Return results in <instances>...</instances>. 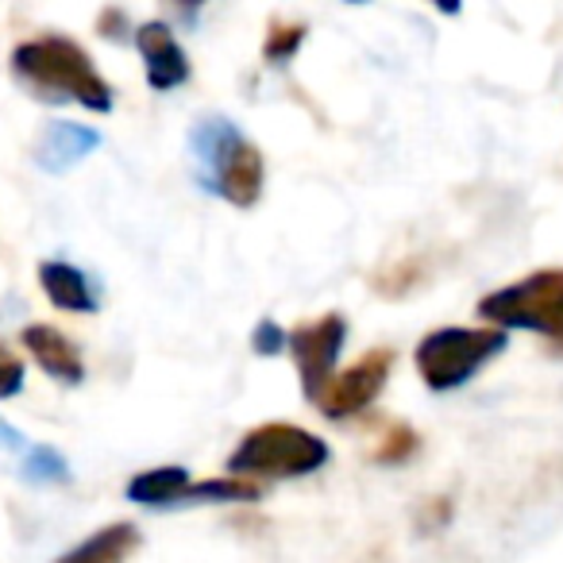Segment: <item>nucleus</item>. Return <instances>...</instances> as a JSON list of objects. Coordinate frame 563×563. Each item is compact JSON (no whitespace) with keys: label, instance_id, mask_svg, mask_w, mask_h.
<instances>
[{"label":"nucleus","instance_id":"1","mask_svg":"<svg viewBox=\"0 0 563 563\" xmlns=\"http://www.w3.org/2000/svg\"><path fill=\"white\" fill-rule=\"evenodd\" d=\"M12 78L40 101H74L89 112H112V86L97 74L89 51L66 35L20 43L12 51Z\"/></svg>","mask_w":563,"mask_h":563},{"label":"nucleus","instance_id":"2","mask_svg":"<svg viewBox=\"0 0 563 563\" xmlns=\"http://www.w3.org/2000/svg\"><path fill=\"white\" fill-rule=\"evenodd\" d=\"M329 463V444L301 424L271 421L243 432V440L228 455V471L243 483L263 478H306Z\"/></svg>","mask_w":563,"mask_h":563},{"label":"nucleus","instance_id":"3","mask_svg":"<svg viewBox=\"0 0 563 563\" xmlns=\"http://www.w3.org/2000/svg\"><path fill=\"white\" fill-rule=\"evenodd\" d=\"M478 317L498 332L529 329L563 344V271L548 266V271L525 274L514 286L490 290L478 301Z\"/></svg>","mask_w":563,"mask_h":563},{"label":"nucleus","instance_id":"4","mask_svg":"<svg viewBox=\"0 0 563 563\" xmlns=\"http://www.w3.org/2000/svg\"><path fill=\"white\" fill-rule=\"evenodd\" d=\"M506 352V332L498 329H437L417 344V375L437 394L460 390L478 375V367Z\"/></svg>","mask_w":563,"mask_h":563},{"label":"nucleus","instance_id":"5","mask_svg":"<svg viewBox=\"0 0 563 563\" xmlns=\"http://www.w3.org/2000/svg\"><path fill=\"white\" fill-rule=\"evenodd\" d=\"M197 151L209 163V178L224 201L251 209L263 197V151L232 124H205L197 132Z\"/></svg>","mask_w":563,"mask_h":563},{"label":"nucleus","instance_id":"6","mask_svg":"<svg viewBox=\"0 0 563 563\" xmlns=\"http://www.w3.org/2000/svg\"><path fill=\"white\" fill-rule=\"evenodd\" d=\"M344 340H347V321L340 313H324L317 321H306L294 332H286V352L298 363L301 390H306L309 401L336 375V360L344 352Z\"/></svg>","mask_w":563,"mask_h":563},{"label":"nucleus","instance_id":"7","mask_svg":"<svg viewBox=\"0 0 563 563\" xmlns=\"http://www.w3.org/2000/svg\"><path fill=\"white\" fill-rule=\"evenodd\" d=\"M390 367H394L390 347H371V352L360 355L352 367L340 371V375H332L329 383H324V390L313 398V406L321 409L324 417H332V421L363 413V409L378 398V390L386 386Z\"/></svg>","mask_w":563,"mask_h":563},{"label":"nucleus","instance_id":"8","mask_svg":"<svg viewBox=\"0 0 563 563\" xmlns=\"http://www.w3.org/2000/svg\"><path fill=\"white\" fill-rule=\"evenodd\" d=\"M135 47H140L143 66H147V86L155 93H170V89L189 81V58L166 24H158V20L140 24L135 27Z\"/></svg>","mask_w":563,"mask_h":563},{"label":"nucleus","instance_id":"9","mask_svg":"<svg viewBox=\"0 0 563 563\" xmlns=\"http://www.w3.org/2000/svg\"><path fill=\"white\" fill-rule=\"evenodd\" d=\"M20 344L32 352V360L47 371L55 383L78 386L86 378V363H81V352L66 332H58L55 324H27L20 332Z\"/></svg>","mask_w":563,"mask_h":563},{"label":"nucleus","instance_id":"10","mask_svg":"<svg viewBox=\"0 0 563 563\" xmlns=\"http://www.w3.org/2000/svg\"><path fill=\"white\" fill-rule=\"evenodd\" d=\"M97 143H101V135H97L93 128L70 124V120H55V124H47L40 135H35L32 158L40 170L63 174V170H70L74 163H81Z\"/></svg>","mask_w":563,"mask_h":563},{"label":"nucleus","instance_id":"11","mask_svg":"<svg viewBox=\"0 0 563 563\" xmlns=\"http://www.w3.org/2000/svg\"><path fill=\"white\" fill-rule=\"evenodd\" d=\"M40 286L51 306L63 309V313H97L93 286H89V278L74 263H63V258L40 263Z\"/></svg>","mask_w":563,"mask_h":563},{"label":"nucleus","instance_id":"12","mask_svg":"<svg viewBox=\"0 0 563 563\" xmlns=\"http://www.w3.org/2000/svg\"><path fill=\"white\" fill-rule=\"evenodd\" d=\"M140 548V529L132 521H112L86 537L78 548L58 555L55 563H128Z\"/></svg>","mask_w":563,"mask_h":563},{"label":"nucleus","instance_id":"13","mask_svg":"<svg viewBox=\"0 0 563 563\" xmlns=\"http://www.w3.org/2000/svg\"><path fill=\"white\" fill-rule=\"evenodd\" d=\"M189 486V471L170 463V467H151L128 483V498L140 506H178Z\"/></svg>","mask_w":563,"mask_h":563},{"label":"nucleus","instance_id":"14","mask_svg":"<svg viewBox=\"0 0 563 563\" xmlns=\"http://www.w3.org/2000/svg\"><path fill=\"white\" fill-rule=\"evenodd\" d=\"M24 478H32V483H66V478H70V467H66V455H63V452H55V448H47V444L27 448Z\"/></svg>","mask_w":563,"mask_h":563},{"label":"nucleus","instance_id":"15","mask_svg":"<svg viewBox=\"0 0 563 563\" xmlns=\"http://www.w3.org/2000/svg\"><path fill=\"white\" fill-rule=\"evenodd\" d=\"M301 40H306V24H286V20H274L271 32H266L263 55L266 63H290L298 55Z\"/></svg>","mask_w":563,"mask_h":563},{"label":"nucleus","instance_id":"16","mask_svg":"<svg viewBox=\"0 0 563 563\" xmlns=\"http://www.w3.org/2000/svg\"><path fill=\"white\" fill-rule=\"evenodd\" d=\"M417 452V432L406 429V424H394V429L383 432V444L375 448V463H406L409 455Z\"/></svg>","mask_w":563,"mask_h":563},{"label":"nucleus","instance_id":"17","mask_svg":"<svg viewBox=\"0 0 563 563\" xmlns=\"http://www.w3.org/2000/svg\"><path fill=\"white\" fill-rule=\"evenodd\" d=\"M24 363H20V355L12 352L9 344H0V401L16 398L20 390H24Z\"/></svg>","mask_w":563,"mask_h":563},{"label":"nucleus","instance_id":"18","mask_svg":"<svg viewBox=\"0 0 563 563\" xmlns=\"http://www.w3.org/2000/svg\"><path fill=\"white\" fill-rule=\"evenodd\" d=\"M255 352L258 355H278V352H286V332H282L274 321H263L255 329Z\"/></svg>","mask_w":563,"mask_h":563},{"label":"nucleus","instance_id":"19","mask_svg":"<svg viewBox=\"0 0 563 563\" xmlns=\"http://www.w3.org/2000/svg\"><path fill=\"white\" fill-rule=\"evenodd\" d=\"M124 27H128L124 12H117V9L101 12V35H109V40H120V35H124Z\"/></svg>","mask_w":563,"mask_h":563},{"label":"nucleus","instance_id":"20","mask_svg":"<svg viewBox=\"0 0 563 563\" xmlns=\"http://www.w3.org/2000/svg\"><path fill=\"white\" fill-rule=\"evenodd\" d=\"M0 448H24V437H20L4 417H0Z\"/></svg>","mask_w":563,"mask_h":563},{"label":"nucleus","instance_id":"21","mask_svg":"<svg viewBox=\"0 0 563 563\" xmlns=\"http://www.w3.org/2000/svg\"><path fill=\"white\" fill-rule=\"evenodd\" d=\"M555 352H560V355H563V344H555Z\"/></svg>","mask_w":563,"mask_h":563}]
</instances>
